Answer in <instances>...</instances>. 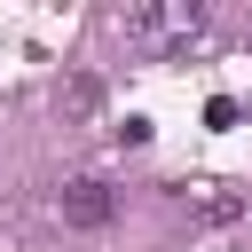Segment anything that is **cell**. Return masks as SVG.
I'll list each match as a JSON object with an SVG mask.
<instances>
[{"label": "cell", "instance_id": "1", "mask_svg": "<svg viewBox=\"0 0 252 252\" xmlns=\"http://www.w3.org/2000/svg\"><path fill=\"white\" fill-rule=\"evenodd\" d=\"M205 32V8L197 0H158V8H118V39L142 47V55H173Z\"/></svg>", "mask_w": 252, "mask_h": 252}, {"label": "cell", "instance_id": "2", "mask_svg": "<svg viewBox=\"0 0 252 252\" xmlns=\"http://www.w3.org/2000/svg\"><path fill=\"white\" fill-rule=\"evenodd\" d=\"M55 213H63V228H110L118 197H110V181H102V173H71V181L55 189Z\"/></svg>", "mask_w": 252, "mask_h": 252}, {"label": "cell", "instance_id": "3", "mask_svg": "<svg viewBox=\"0 0 252 252\" xmlns=\"http://www.w3.org/2000/svg\"><path fill=\"white\" fill-rule=\"evenodd\" d=\"M94 102H102V87H94V79H87V71H79V79H63V87H55V110H71V118H94Z\"/></svg>", "mask_w": 252, "mask_h": 252}, {"label": "cell", "instance_id": "4", "mask_svg": "<svg viewBox=\"0 0 252 252\" xmlns=\"http://www.w3.org/2000/svg\"><path fill=\"white\" fill-rule=\"evenodd\" d=\"M181 205H197V220H228V213H236V197H228L220 181H197V197H181Z\"/></svg>", "mask_w": 252, "mask_h": 252}]
</instances>
